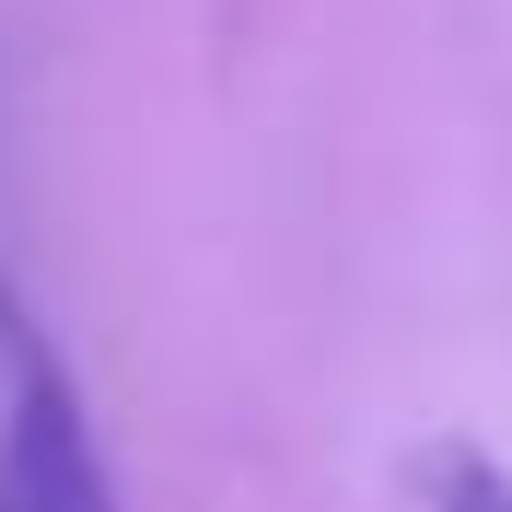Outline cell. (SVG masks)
<instances>
[{"label":"cell","mask_w":512,"mask_h":512,"mask_svg":"<svg viewBox=\"0 0 512 512\" xmlns=\"http://www.w3.org/2000/svg\"><path fill=\"white\" fill-rule=\"evenodd\" d=\"M419 501L431 512H512V466L478 443H431L419 454Z\"/></svg>","instance_id":"cell-2"},{"label":"cell","mask_w":512,"mask_h":512,"mask_svg":"<svg viewBox=\"0 0 512 512\" xmlns=\"http://www.w3.org/2000/svg\"><path fill=\"white\" fill-rule=\"evenodd\" d=\"M0 512H128L94 408L35 326H12V384H0Z\"/></svg>","instance_id":"cell-1"}]
</instances>
